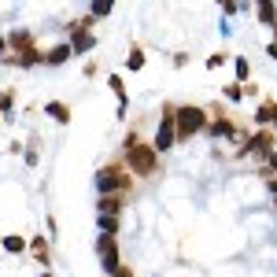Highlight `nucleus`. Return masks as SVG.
<instances>
[{
  "label": "nucleus",
  "mask_w": 277,
  "mask_h": 277,
  "mask_svg": "<svg viewBox=\"0 0 277 277\" xmlns=\"http://www.w3.org/2000/svg\"><path fill=\"white\" fill-rule=\"evenodd\" d=\"M170 140H174V118H163V126H159V137H156V148H159V152L170 148Z\"/></svg>",
  "instance_id": "nucleus-3"
},
{
  "label": "nucleus",
  "mask_w": 277,
  "mask_h": 277,
  "mask_svg": "<svg viewBox=\"0 0 277 277\" xmlns=\"http://www.w3.org/2000/svg\"><path fill=\"white\" fill-rule=\"evenodd\" d=\"M178 118H181V122H178V126H181V137H188V133H196L200 126H204V111H196V108H185Z\"/></svg>",
  "instance_id": "nucleus-1"
},
{
  "label": "nucleus",
  "mask_w": 277,
  "mask_h": 277,
  "mask_svg": "<svg viewBox=\"0 0 277 277\" xmlns=\"http://www.w3.org/2000/svg\"><path fill=\"white\" fill-rule=\"evenodd\" d=\"M270 185H274V192H277V178H274V181H270Z\"/></svg>",
  "instance_id": "nucleus-12"
},
{
  "label": "nucleus",
  "mask_w": 277,
  "mask_h": 277,
  "mask_svg": "<svg viewBox=\"0 0 277 277\" xmlns=\"http://www.w3.org/2000/svg\"><path fill=\"white\" fill-rule=\"evenodd\" d=\"M4 248H8V252H18V248H22V240H15V236H8V240H4Z\"/></svg>",
  "instance_id": "nucleus-11"
},
{
  "label": "nucleus",
  "mask_w": 277,
  "mask_h": 277,
  "mask_svg": "<svg viewBox=\"0 0 277 277\" xmlns=\"http://www.w3.org/2000/svg\"><path fill=\"white\" fill-rule=\"evenodd\" d=\"M130 163L140 170V174H148L152 163H156V156H152V148H130Z\"/></svg>",
  "instance_id": "nucleus-2"
},
{
  "label": "nucleus",
  "mask_w": 277,
  "mask_h": 277,
  "mask_svg": "<svg viewBox=\"0 0 277 277\" xmlns=\"http://www.w3.org/2000/svg\"><path fill=\"white\" fill-rule=\"evenodd\" d=\"M66 56H70V48H56V52H52V60H48V63H63V60H66Z\"/></svg>",
  "instance_id": "nucleus-8"
},
{
  "label": "nucleus",
  "mask_w": 277,
  "mask_h": 277,
  "mask_svg": "<svg viewBox=\"0 0 277 277\" xmlns=\"http://www.w3.org/2000/svg\"><path fill=\"white\" fill-rule=\"evenodd\" d=\"M100 252H104V262H108V270H118V255H114L111 236H100Z\"/></svg>",
  "instance_id": "nucleus-4"
},
{
  "label": "nucleus",
  "mask_w": 277,
  "mask_h": 277,
  "mask_svg": "<svg viewBox=\"0 0 277 277\" xmlns=\"http://www.w3.org/2000/svg\"><path fill=\"white\" fill-rule=\"evenodd\" d=\"M100 211H104V214H114V211H118V200H104Z\"/></svg>",
  "instance_id": "nucleus-7"
},
{
  "label": "nucleus",
  "mask_w": 277,
  "mask_h": 277,
  "mask_svg": "<svg viewBox=\"0 0 277 277\" xmlns=\"http://www.w3.org/2000/svg\"><path fill=\"white\" fill-rule=\"evenodd\" d=\"M48 111H52V114H56V118H60V122L66 118V108H63V104H52V108H48Z\"/></svg>",
  "instance_id": "nucleus-10"
},
{
  "label": "nucleus",
  "mask_w": 277,
  "mask_h": 277,
  "mask_svg": "<svg viewBox=\"0 0 277 277\" xmlns=\"http://www.w3.org/2000/svg\"><path fill=\"white\" fill-rule=\"evenodd\" d=\"M92 8H96V15H108V12H111V0H96Z\"/></svg>",
  "instance_id": "nucleus-9"
},
{
  "label": "nucleus",
  "mask_w": 277,
  "mask_h": 277,
  "mask_svg": "<svg viewBox=\"0 0 277 277\" xmlns=\"http://www.w3.org/2000/svg\"><path fill=\"white\" fill-rule=\"evenodd\" d=\"M89 44H92V37H89V34H78V41H74V52H85Z\"/></svg>",
  "instance_id": "nucleus-6"
},
{
  "label": "nucleus",
  "mask_w": 277,
  "mask_h": 277,
  "mask_svg": "<svg viewBox=\"0 0 277 277\" xmlns=\"http://www.w3.org/2000/svg\"><path fill=\"white\" fill-rule=\"evenodd\" d=\"M96 181H100V188H104V192H108V188H118V185H122V181H118V174H114V170H104V174H100Z\"/></svg>",
  "instance_id": "nucleus-5"
}]
</instances>
